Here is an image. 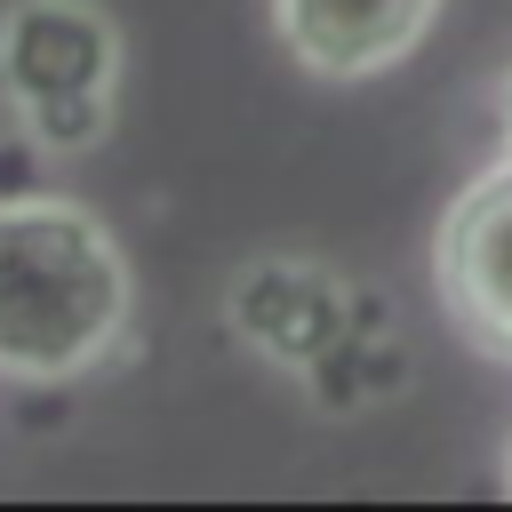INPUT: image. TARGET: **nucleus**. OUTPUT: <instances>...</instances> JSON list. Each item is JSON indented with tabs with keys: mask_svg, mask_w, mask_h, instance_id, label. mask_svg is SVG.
<instances>
[{
	"mask_svg": "<svg viewBox=\"0 0 512 512\" xmlns=\"http://www.w3.org/2000/svg\"><path fill=\"white\" fill-rule=\"evenodd\" d=\"M120 72H128L120 24L96 0H16L0 16V96L16 128L56 160L96 152L112 136Z\"/></svg>",
	"mask_w": 512,
	"mask_h": 512,
	"instance_id": "nucleus-2",
	"label": "nucleus"
},
{
	"mask_svg": "<svg viewBox=\"0 0 512 512\" xmlns=\"http://www.w3.org/2000/svg\"><path fill=\"white\" fill-rule=\"evenodd\" d=\"M440 0H272L280 48L320 80H376L432 32Z\"/></svg>",
	"mask_w": 512,
	"mask_h": 512,
	"instance_id": "nucleus-4",
	"label": "nucleus"
},
{
	"mask_svg": "<svg viewBox=\"0 0 512 512\" xmlns=\"http://www.w3.org/2000/svg\"><path fill=\"white\" fill-rule=\"evenodd\" d=\"M504 488H512V440H504Z\"/></svg>",
	"mask_w": 512,
	"mask_h": 512,
	"instance_id": "nucleus-6",
	"label": "nucleus"
},
{
	"mask_svg": "<svg viewBox=\"0 0 512 512\" xmlns=\"http://www.w3.org/2000/svg\"><path fill=\"white\" fill-rule=\"evenodd\" d=\"M432 288L456 336L512 368V152L448 200L432 232Z\"/></svg>",
	"mask_w": 512,
	"mask_h": 512,
	"instance_id": "nucleus-3",
	"label": "nucleus"
},
{
	"mask_svg": "<svg viewBox=\"0 0 512 512\" xmlns=\"http://www.w3.org/2000/svg\"><path fill=\"white\" fill-rule=\"evenodd\" d=\"M136 320V280L112 224L80 200H0V384H88Z\"/></svg>",
	"mask_w": 512,
	"mask_h": 512,
	"instance_id": "nucleus-1",
	"label": "nucleus"
},
{
	"mask_svg": "<svg viewBox=\"0 0 512 512\" xmlns=\"http://www.w3.org/2000/svg\"><path fill=\"white\" fill-rule=\"evenodd\" d=\"M496 128H504V152H512V72L496 80Z\"/></svg>",
	"mask_w": 512,
	"mask_h": 512,
	"instance_id": "nucleus-5",
	"label": "nucleus"
}]
</instances>
